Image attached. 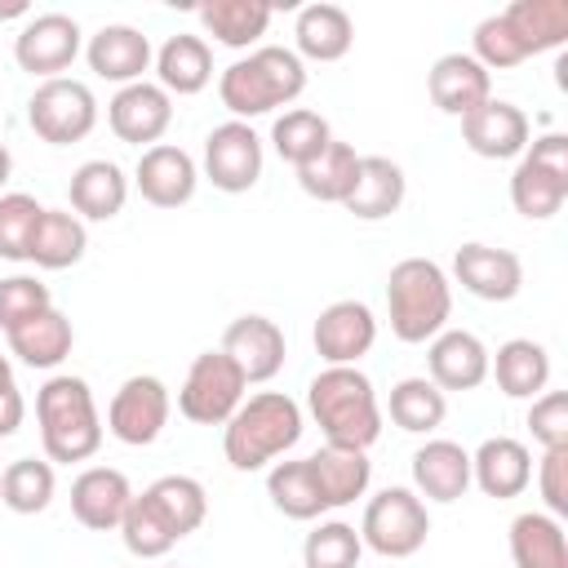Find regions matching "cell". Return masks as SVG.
Instances as JSON below:
<instances>
[{"instance_id":"obj_1","label":"cell","mask_w":568,"mask_h":568,"mask_svg":"<svg viewBox=\"0 0 568 568\" xmlns=\"http://www.w3.org/2000/svg\"><path fill=\"white\" fill-rule=\"evenodd\" d=\"M306 408L333 448L368 453L382 435V404L359 364H328L306 386Z\"/></svg>"},{"instance_id":"obj_2","label":"cell","mask_w":568,"mask_h":568,"mask_svg":"<svg viewBox=\"0 0 568 568\" xmlns=\"http://www.w3.org/2000/svg\"><path fill=\"white\" fill-rule=\"evenodd\" d=\"M306 89V62L284 44H257L244 58H235L217 75V98L231 111V120L271 115L275 106L297 102Z\"/></svg>"},{"instance_id":"obj_3","label":"cell","mask_w":568,"mask_h":568,"mask_svg":"<svg viewBox=\"0 0 568 568\" xmlns=\"http://www.w3.org/2000/svg\"><path fill=\"white\" fill-rule=\"evenodd\" d=\"M297 439H302V408L284 390L248 395L222 426V453L244 475L275 466L288 448H297Z\"/></svg>"},{"instance_id":"obj_4","label":"cell","mask_w":568,"mask_h":568,"mask_svg":"<svg viewBox=\"0 0 568 568\" xmlns=\"http://www.w3.org/2000/svg\"><path fill=\"white\" fill-rule=\"evenodd\" d=\"M386 315L390 333L408 346L430 342L435 333L448 328L453 315V280L439 262L430 257H404L386 275Z\"/></svg>"},{"instance_id":"obj_5","label":"cell","mask_w":568,"mask_h":568,"mask_svg":"<svg viewBox=\"0 0 568 568\" xmlns=\"http://www.w3.org/2000/svg\"><path fill=\"white\" fill-rule=\"evenodd\" d=\"M36 422L49 462H89L102 448V417L84 377L53 373L36 395Z\"/></svg>"},{"instance_id":"obj_6","label":"cell","mask_w":568,"mask_h":568,"mask_svg":"<svg viewBox=\"0 0 568 568\" xmlns=\"http://www.w3.org/2000/svg\"><path fill=\"white\" fill-rule=\"evenodd\" d=\"M568 200V133H541L510 173V204L528 222H546Z\"/></svg>"},{"instance_id":"obj_7","label":"cell","mask_w":568,"mask_h":568,"mask_svg":"<svg viewBox=\"0 0 568 568\" xmlns=\"http://www.w3.org/2000/svg\"><path fill=\"white\" fill-rule=\"evenodd\" d=\"M426 537H430V510L413 488H382L364 506L359 541L382 559H408L426 546Z\"/></svg>"},{"instance_id":"obj_8","label":"cell","mask_w":568,"mask_h":568,"mask_svg":"<svg viewBox=\"0 0 568 568\" xmlns=\"http://www.w3.org/2000/svg\"><path fill=\"white\" fill-rule=\"evenodd\" d=\"M27 124L36 129L40 142L49 146H71L84 142L98 124V98L84 80H40L31 102H27Z\"/></svg>"},{"instance_id":"obj_9","label":"cell","mask_w":568,"mask_h":568,"mask_svg":"<svg viewBox=\"0 0 568 568\" xmlns=\"http://www.w3.org/2000/svg\"><path fill=\"white\" fill-rule=\"evenodd\" d=\"M244 373L222 355V351H200L182 377L178 390V413L195 426H226L231 413L244 404Z\"/></svg>"},{"instance_id":"obj_10","label":"cell","mask_w":568,"mask_h":568,"mask_svg":"<svg viewBox=\"0 0 568 568\" xmlns=\"http://www.w3.org/2000/svg\"><path fill=\"white\" fill-rule=\"evenodd\" d=\"M169 408H173L169 386L151 373H133L120 382V390L106 404V430L129 448H146L169 426Z\"/></svg>"},{"instance_id":"obj_11","label":"cell","mask_w":568,"mask_h":568,"mask_svg":"<svg viewBox=\"0 0 568 568\" xmlns=\"http://www.w3.org/2000/svg\"><path fill=\"white\" fill-rule=\"evenodd\" d=\"M80 49L84 40L71 13H31L13 36V62L40 80H58L80 58Z\"/></svg>"},{"instance_id":"obj_12","label":"cell","mask_w":568,"mask_h":568,"mask_svg":"<svg viewBox=\"0 0 568 568\" xmlns=\"http://www.w3.org/2000/svg\"><path fill=\"white\" fill-rule=\"evenodd\" d=\"M262 164H266V151H262V138L253 133V124L226 120V124L209 129V138H204V178L217 191H226V195L253 191L257 178H262Z\"/></svg>"},{"instance_id":"obj_13","label":"cell","mask_w":568,"mask_h":568,"mask_svg":"<svg viewBox=\"0 0 568 568\" xmlns=\"http://www.w3.org/2000/svg\"><path fill=\"white\" fill-rule=\"evenodd\" d=\"M106 124H111V133L120 142L146 151V146H155L169 133V124H173V98L160 84H151V80L124 84L106 102Z\"/></svg>"},{"instance_id":"obj_14","label":"cell","mask_w":568,"mask_h":568,"mask_svg":"<svg viewBox=\"0 0 568 568\" xmlns=\"http://www.w3.org/2000/svg\"><path fill=\"white\" fill-rule=\"evenodd\" d=\"M311 342L324 364H359L377 342V315L368 311V302H355V297L328 302L315 315Z\"/></svg>"},{"instance_id":"obj_15","label":"cell","mask_w":568,"mask_h":568,"mask_svg":"<svg viewBox=\"0 0 568 568\" xmlns=\"http://www.w3.org/2000/svg\"><path fill=\"white\" fill-rule=\"evenodd\" d=\"M462 142L479 160H519L524 146L532 142V124H528L524 106H515L506 98H488L484 106L462 115Z\"/></svg>"},{"instance_id":"obj_16","label":"cell","mask_w":568,"mask_h":568,"mask_svg":"<svg viewBox=\"0 0 568 568\" xmlns=\"http://www.w3.org/2000/svg\"><path fill=\"white\" fill-rule=\"evenodd\" d=\"M453 280L479 302H510L524 288V262L510 248H493V244L470 240L453 253Z\"/></svg>"},{"instance_id":"obj_17","label":"cell","mask_w":568,"mask_h":568,"mask_svg":"<svg viewBox=\"0 0 568 568\" xmlns=\"http://www.w3.org/2000/svg\"><path fill=\"white\" fill-rule=\"evenodd\" d=\"M217 351L244 373L248 386L253 382H271L284 368V355H288L284 351V328L275 320H266V315H240V320H231Z\"/></svg>"},{"instance_id":"obj_18","label":"cell","mask_w":568,"mask_h":568,"mask_svg":"<svg viewBox=\"0 0 568 568\" xmlns=\"http://www.w3.org/2000/svg\"><path fill=\"white\" fill-rule=\"evenodd\" d=\"M488 346L470 328H444L426 346V377L448 395V390H475L488 382Z\"/></svg>"},{"instance_id":"obj_19","label":"cell","mask_w":568,"mask_h":568,"mask_svg":"<svg viewBox=\"0 0 568 568\" xmlns=\"http://www.w3.org/2000/svg\"><path fill=\"white\" fill-rule=\"evenodd\" d=\"M133 186L155 209H182V204H191V195L200 186V169L182 146L155 142V146L142 151V160L133 169Z\"/></svg>"},{"instance_id":"obj_20","label":"cell","mask_w":568,"mask_h":568,"mask_svg":"<svg viewBox=\"0 0 568 568\" xmlns=\"http://www.w3.org/2000/svg\"><path fill=\"white\" fill-rule=\"evenodd\" d=\"M84 62H89V71L98 75V80H111V84H138L142 80V71L155 62V49H151V40L138 31V27H129V22H106V27H98L93 36H89V44H84Z\"/></svg>"},{"instance_id":"obj_21","label":"cell","mask_w":568,"mask_h":568,"mask_svg":"<svg viewBox=\"0 0 568 568\" xmlns=\"http://www.w3.org/2000/svg\"><path fill=\"white\" fill-rule=\"evenodd\" d=\"M470 484H479L484 497L510 501L532 484V453L515 435H493L470 453Z\"/></svg>"},{"instance_id":"obj_22","label":"cell","mask_w":568,"mask_h":568,"mask_svg":"<svg viewBox=\"0 0 568 568\" xmlns=\"http://www.w3.org/2000/svg\"><path fill=\"white\" fill-rule=\"evenodd\" d=\"M133 501L129 475L115 466H89L71 479V515L89 528V532H111L120 528L124 510Z\"/></svg>"},{"instance_id":"obj_23","label":"cell","mask_w":568,"mask_h":568,"mask_svg":"<svg viewBox=\"0 0 568 568\" xmlns=\"http://www.w3.org/2000/svg\"><path fill=\"white\" fill-rule=\"evenodd\" d=\"M426 89H430V102L444 111V115H470L475 106H484L493 98V75L470 58V53H444L435 58L430 75H426Z\"/></svg>"},{"instance_id":"obj_24","label":"cell","mask_w":568,"mask_h":568,"mask_svg":"<svg viewBox=\"0 0 568 568\" xmlns=\"http://www.w3.org/2000/svg\"><path fill=\"white\" fill-rule=\"evenodd\" d=\"M470 488V453L453 439H426L413 453V493L426 501H457Z\"/></svg>"},{"instance_id":"obj_25","label":"cell","mask_w":568,"mask_h":568,"mask_svg":"<svg viewBox=\"0 0 568 568\" xmlns=\"http://www.w3.org/2000/svg\"><path fill=\"white\" fill-rule=\"evenodd\" d=\"M293 53L297 58H311V62H337L351 53L355 44V22L342 4H328V0H315V4H302L297 9V22H293Z\"/></svg>"},{"instance_id":"obj_26","label":"cell","mask_w":568,"mask_h":568,"mask_svg":"<svg viewBox=\"0 0 568 568\" xmlns=\"http://www.w3.org/2000/svg\"><path fill=\"white\" fill-rule=\"evenodd\" d=\"M404 191H408V182H404V169L395 160H386V155H359V173H355V186L342 200V209L351 217H359V222H382V217L399 213Z\"/></svg>"},{"instance_id":"obj_27","label":"cell","mask_w":568,"mask_h":568,"mask_svg":"<svg viewBox=\"0 0 568 568\" xmlns=\"http://www.w3.org/2000/svg\"><path fill=\"white\" fill-rule=\"evenodd\" d=\"M155 84L173 98H191V93H200V89H209V80H213V49H209V40L204 36H186V31H178V36H169L160 49H155Z\"/></svg>"},{"instance_id":"obj_28","label":"cell","mask_w":568,"mask_h":568,"mask_svg":"<svg viewBox=\"0 0 568 568\" xmlns=\"http://www.w3.org/2000/svg\"><path fill=\"white\" fill-rule=\"evenodd\" d=\"M129 178L115 160H84L71 173V209L80 222H111L124 213Z\"/></svg>"},{"instance_id":"obj_29","label":"cell","mask_w":568,"mask_h":568,"mask_svg":"<svg viewBox=\"0 0 568 568\" xmlns=\"http://www.w3.org/2000/svg\"><path fill=\"white\" fill-rule=\"evenodd\" d=\"M488 373L497 377V390L510 399H537L550 382V355L532 337H510L488 355Z\"/></svg>"},{"instance_id":"obj_30","label":"cell","mask_w":568,"mask_h":568,"mask_svg":"<svg viewBox=\"0 0 568 568\" xmlns=\"http://www.w3.org/2000/svg\"><path fill=\"white\" fill-rule=\"evenodd\" d=\"M4 337H9V351H13L27 368H58V364L71 355V346H75V328H71V320H67L58 306H49V311L22 320V324L9 328Z\"/></svg>"},{"instance_id":"obj_31","label":"cell","mask_w":568,"mask_h":568,"mask_svg":"<svg viewBox=\"0 0 568 568\" xmlns=\"http://www.w3.org/2000/svg\"><path fill=\"white\" fill-rule=\"evenodd\" d=\"M311 470H315L324 510L351 506L355 497L368 493V479H373L368 453H359V448H333V444H324L320 453H311Z\"/></svg>"},{"instance_id":"obj_32","label":"cell","mask_w":568,"mask_h":568,"mask_svg":"<svg viewBox=\"0 0 568 568\" xmlns=\"http://www.w3.org/2000/svg\"><path fill=\"white\" fill-rule=\"evenodd\" d=\"M510 564L515 568H568L564 519L546 510H524L510 519Z\"/></svg>"},{"instance_id":"obj_33","label":"cell","mask_w":568,"mask_h":568,"mask_svg":"<svg viewBox=\"0 0 568 568\" xmlns=\"http://www.w3.org/2000/svg\"><path fill=\"white\" fill-rule=\"evenodd\" d=\"M271 4L266 0H204L200 9H195V18H200V27L217 40V44H226V49H248V44H257L262 36H266V27H271Z\"/></svg>"},{"instance_id":"obj_34","label":"cell","mask_w":568,"mask_h":568,"mask_svg":"<svg viewBox=\"0 0 568 568\" xmlns=\"http://www.w3.org/2000/svg\"><path fill=\"white\" fill-rule=\"evenodd\" d=\"M501 22L515 31L528 58L550 53L568 40V4L564 0H510L501 9Z\"/></svg>"},{"instance_id":"obj_35","label":"cell","mask_w":568,"mask_h":568,"mask_svg":"<svg viewBox=\"0 0 568 568\" xmlns=\"http://www.w3.org/2000/svg\"><path fill=\"white\" fill-rule=\"evenodd\" d=\"M84 248H89L84 222L75 213H67V209H44L40 226L31 235L27 262H36L40 271H67V266H75L84 257Z\"/></svg>"},{"instance_id":"obj_36","label":"cell","mask_w":568,"mask_h":568,"mask_svg":"<svg viewBox=\"0 0 568 568\" xmlns=\"http://www.w3.org/2000/svg\"><path fill=\"white\" fill-rule=\"evenodd\" d=\"M266 497L271 506L284 515V519H320L324 515V497H320V484H315V470H311V457H293V462H275L266 470Z\"/></svg>"},{"instance_id":"obj_37","label":"cell","mask_w":568,"mask_h":568,"mask_svg":"<svg viewBox=\"0 0 568 568\" xmlns=\"http://www.w3.org/2000/svg\"><path fill=\"white\" fill-rule=\"evenodd\" d=\"M146 497H151V506L160 510V519L169 524V532L182 541V537H191L200 524H204V515H209V493H204V484L195 479V475H160L151 488H142Z\"/></svg>"},{"instance_id":"obj_38","label":"cell","mask_w":568,"mask_h":568,"mask_svg":"<svg viewBox=\"0 0 568 568\" xmlns=\"http://www.w3.org/2000/svg\"><path fill=\"white\" fill-rule=\"evenodd\" d=\"M355 173H359L355 146L333 138L311 164L297 169V186H302L311 200H320V204H342V200L351 195V186H355Z\"/></svg>"},{"instance_id":"obj_39","label":"cell","mask_w":568,"mask_h":568,"mask_svg":"<svg viewBox=\"0 0 568 568\" xmlns=\"http://www.w3.org/2000/svg\"><path fill=\"white\" fill-rule=\"evenodd\" d=\"M386 408H390V422H395L399 430H408V435H430V430H439L444 417H448V395H444L430 377H404V382L390 386Z\"/></svg>"},{"instance_id":"obj_40","label":"cell","mask_w":568,"mask_h":568,"mask_svg":"<svg viewBox=\"0 0 568 568\" xmlns=\"http://www.w3.org/2000/svg\"><path fill=\"white\" fill-rule=\"evenodd\" d=\"M58 493V475H53V462L49 457H18L0 470V501L13 510V515H40L49 510Z\"/></svg>"},{"instance_id":"obj_41","label":"cell","mask_w":568,"mask_h":568,"mask_svg":"<svg viewBox=\"0 0 568 568\" xmlns=\"http://www.w3.org/2000/svg\"><path fill=\"white\" fill-rule=\"evenodd\" d=\"M328 142H333V129H328V120H324L320 111H311V106H293V111H284V115L271 124V146H275V155H280L284 164H293V169L311 164Z\"/></svg>"},{"instance_id":"obj_42","label":"cell","mask_w":568,"mask_h":568,"mask_svg":"<svg viewBox=\"0 0 568 568\" xmlns=\"http://www.w3.org/2000/svg\"><path fill=\"white\" fill-rule=\"evenodd\" d=\"M120 537H124V550L138 559H164L178 546V537L169 532V524L160 519V510L151 506L146 493H133V501L120 519Z\"/></svg>"},{"instance_id":"obj_43","label":"cell","mask_w":568,"mask_h":568,"mask_svg":"<svg viewBox=\"0 0 568 568\" xmlns=\"http://www.w3.org/2000/svg\"><path fill=\"white\" fill-rule=\"evenodd\" d=\"M359 555H364V541L346 519H324L302 541L306 568H359Z\"/></svg>"},{"instance_id":"obj_44","label":"cell","mask_w":568,"mask_h":568,"mask_svg":"<svg viewBox=\"0 0 568 568\" xmlns=\"http://www.w3.org/2000/svg\"><path fill=\"white\" fill-rule=\"evenodd\" d=\"M40 213H44V204L27 191H4L0 195V257L4 262H27Z\"/></svg>"},{"instance_id":"obj_45","label":"cell","mask_w":568,"mask_h":568,"mask_svg":"<svg viewBox=\"0 0 568 568\" xmlns=\"http://www.w3.org/2000/svg\"><path fill=\"white\" fill-rule=\"evenodd\" d=\"M53 297H49V284H40L36 275H4L0 280V328H18L22 320L49 311Z\"/></svg>"},{"instance_id":"obj_46","label":"cell","mask_w":568,"mask_h":568,"mask_svg":"<svg viewBox=\"0 0 568 568\" xmlns=\"http://www.w3.org/2000/svg\"><path fill=\"white\" fill-rule=\"evenodd\" d=\"M528 430L541 448H564L568 444V395L564 390H541L528 408Z\"/></svg>"},{"instance_id":"obj_47","label":"cell","mask_w":568,"mask_h":568,"mask_svg":"<svg viewBox=\"0 0 568 568\" xmlns=\"http://www.w3.org/2000/svg\"><path fill=\"white\" fill-rule=\"evenodd\" d=\"M537 488H541L546 515L564 519V515H568V444H564V448H541Z\"/></svg>"},{"instance_id":"obj_48","label":"cell","mask_w":568,"mask_h":568,"mask_svg":"<svg viewBox=\"0 0 568 568\" xmlns=\"http://www.w3.org/2000/svg\"><path fill=\"white\" fill-rule=\"evenodd\" d=\"M22 417H27V399H22V390H18V386H4V390H0V439L18 435Z\"/></svg>"},{"instance_id":"obj_49","label":"cell","mask_w":568,"mask_h":568,"mask_svg":"<svg viewBox=\"0 0 568 568\" xmlns=\"http://www.w3.org/2000/svg\"><path fill=\"white\" fill-rule=\"evenodd\" d=\"M9 173H13V155H9V146L0 142V195H4V182H9Z\"/></svg>"},{"instance_id":"obj_50","label":"cell","mask_w":568,"mask_h":568,"mask_svg":"<svg viewBox=\"0 0 568 568\" xmlns=\"http://www.w3.org/2000/svg\"><path fill=\"white\" fill-rule=\"evenodd\" d=\"M0 18H31L27 0H13V4H0Z\"/></svg>"},{"instance_id":"obj_51","label":"cell","mask_w":568,"mask_h":568,"mask_svg":"<svg viewBox=\"0 0 568 568\" xmlns=\"http://www.w3.org/2000/svg\"><path fill=\"white\" fill-rule=\"evenodd\" d=\"M4 386H13V364H9V355H0V390Z\"/></svg>"}]
</instances>
